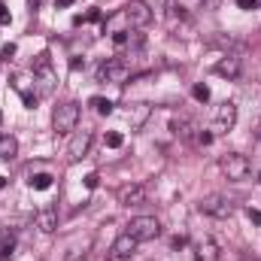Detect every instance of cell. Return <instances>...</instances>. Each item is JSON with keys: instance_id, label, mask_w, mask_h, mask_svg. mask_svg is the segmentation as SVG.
<instances>
[{"instance_id": "d4e9b609", "label": "cell", "mask_w": 261, "mask_h": 261, "mask_svg": "<svg viewBox=\"0 0 261 261\" xmlns=\"http://www.w3.org/2000/svg\"><path fill=\"white\" fill-rule=\"evenodd\" d=\"M237 6H240V9H258L261 0H237Z\"/></svg>"}, {"instance_id": "2e32d148", "label": "cell", "mask_w": 261, "mask_h": 261, "mask_svg": "<svg viewBox=\"0 0 261 261\" xmlns=\"http://www.w3.org/2000/svg\"><path fill=\"white\" fill-rule=\"evenodd\" d=\"M170 128H173L176 137H182V140H192V137H195V122H192V119H173Z\"/></svg>"}, {"instance_id": "7a4b0ae2", "label": "cell", "mask_w": 261, "mask_h": 261, "mask_svg": "<svg viewBox=\"0 0 261 261\" xmlns=\"http://www.w3.org/2000/svg\"><path fill=\"white\" fill-rule=\"evenodd\" d=\"M197 210H200L203 216H213V219H231L237 206H234V200H231L228 195H216V192H213V195L200 197Z\"/></svg>"}, {"instance_id": "d6986e66", "label": "cell", "mask_w": 261, "mask_h": 261, "mask_svg": "<svg viewBox=\"0 0 261 261\" xmlns=\"http://www.w3.org/2000/svg\"><path fill=\"white\" fill-rule=\"evenodd\" d=\"M88 103H91L100 116H110V113H113V100H107V97H91Z\"/></svg>"}, {"instance_id": "3957f363", "label": "cell", "mask_w": 261, "mask_h": 261, "mask_svg": "<svg viewBox=\"0 0 261 261\" xmlns=\"http://www.w3.org/2000/svg\"><path fill=\"white\" fill-rule=\"evenodd\" d=\"M125 234H130L137 243H146V240H155L161 234V222L155 216H134L125 228Z\"/></svg>"}, {"instance_id": "cb8c5ba5", "label": "cell", "mask_w": 261, "mask_h": 261, "mask_svg": "<svg viewBox=\"0 0 261 261\" xmlns=\"http://www.w3.org/2000/svg\"><path fill=\"white\" fill-rule=\"evenodd\" d=\"M197 143H200V146H210V143H213V130H200V134H197Z\"/></svg>"}, {"instance_id": "277c9868", "label": "cell", "mask_w": 261, "mask_h": 261, "mask_svg": "<svg viewBox=\"0 0 261 261\" xmlns=\"http://www.w3.org/2000/svg\"><path fill=\"white\" fill-rule=\"evenodd\" d=\"M79 125V103L76 100H67V103H58L55 107V116H52V128L55 134H73Z\"/></svg>"}, {"instance_id": "484cf974", "label": "cell", "mask_w": 261, "mask_h": 261, "mask_svg": "<svg viewBox=\"0 0 261 261\" xmlns=\"http://www.w3.org/2000/svg\"><path fill=\"white\" fill-rule=\"evenodd\" d=\"M97 179H100L97 173H88V176H85V189H97Z\"/></svg>"}, {"instance_id": "44dd1931", "label": "cell", "mask_w": 261, "mask_h": 261, "mask_svg": "<svg viewBox=\"0 0 261 261\" xmlns=\"http://www.w3.org/2000/svg\"><path fill=\"white\" fill-rule=\"evenodd\" d=\"M122 143H125V137H122L119 130H110V134H107V146H110V149H122Z\"/></svg>"}, {"instance_id": "f1b7e54d", "label": "cell", "mask_w": 261, "mask_h": 261, "mask_svg": "<svg viewBox=\"0 0 261 261\" xmlns=\"http://www.w3.org/2000/svg\"><path fill=\"white\" fill-rule=\"evenodd\" d=\"M6 18H9V15H6V6H3V3H0V24H3V21H6Z\"/></svg>"}, {"instance_id": "83f0119b", "label": "cell", "mask_w": 261, "mask_h": 261, "mask_svg": "<svg viewBox=\"0 0 261 261\" xmlns=\"http://www.w3.org/2000/svg\"><path fill=\"white\" fill-rule=\"evenodd\" d=\"M186 246V237H173V249H182Z\"/></svg>"}, {"instance_id": "8fae6325", "label": "cell", "mask_w": 261, "mask_h": 261, "mask_svg": "<svg viewBox=\"0 0 261 261\" xmlns=\"http://www.w3.org/2000/svg\"><path fill=\"white\" fill-rule=\"evenodd\" d=\"M149 116H152V107H149V103H143V100L125 103V119H128L130 128H143V125L149 122Z\"/></svg>"}, {"instance_id": "5b68a950", "label": "cell", "mask_w": 261, "mask_h": 261, "mask_svg": "<svg viewBox=\"0 0 261 261\" xmlns=\"http://www.w3.org/2000/svg\"><path fill=\"white\" fill-rule=\"evenodd\" d=\"M237 125V103L234 100H225V103H219L216 107V113H213V134H228V130H234Z\"/></svg>"}, {"instance_id": "7402d4cb", "label": "cell", "mask_w": 261, "mask_h": 261, "mask_svg": "<svg viewBox=\"0 0 261 261\" xmlns=\"http://www.w3.org/2000/svg\"><path fill=\"white\" fill-rule=\"evenodd\" d=\"M246 216H249V222H252V225H261V210L249 206V210H246Z\"/></svg>"}, {"instance_id": "4316f807", "label": "cell", "mask_w": 261, "mask_h": 261, "mask_svg": "<svg viewBox=\"0 0 261 261\" xmlns=\"http://www.w3.org/2000/svg\"><path fill=\"white\" fill-rule=\"evenodd\" d=\"M73 3H76V0H55V6H58V9H67V6H73Z\"/></svg>"}, {"instance_id": "f546056e", "label": "cell", "mask_w": 261, "mask_h": 261, "mask_svg": "<svg viewBox=\"0 0 261 261\" xmlns=\"http://www.w3.org/2000/svg\"><path fill=\"white\" fill-rule=\"evenodd\" d=\"M28 3H31V9H34V12H37V9H40V3H43V0H28Z\"/></svg>"}, {"instance_id": "603a6c76", "label": "cell", "mask_w": 261, "mask_h": 261, "mask_svg": "<svg viewBox=\"0 0 261 261\" xmlns=\"http://www.w3.org/2000/svg\"><path fill=\"white\" fill-rule=\"evenodd\" d=\"M85 258H88V243H85L82 249H76V252L70 255V261H85Z\"/></svg>"}, {"instance_id": "6da1fadb", "label": "cell", "mask_w": 261, "mask_h": 261, "mask_svg": "<svg viewBox=\"0 0 261 261\" xmlns=\"http://www.w3.org/2000/svg\"><path fill=\"white\" fill-rule=\"evenodd\" d=\"M219 170L225 173L228 182H243V179H249L252 164H249V158L240 155V152H225V155L219 158Z\"/></svg>"}, {"instance_id": "5bb4252c", "label": "cell", "mask_w": 261, "mask_h": 261, "mask_svg": "<svg viewBox=\"0 0 261 261\" xmlns=\"http://www.w3.org/2000/svg\"><path fill=\"white\" fill-rule=\"evenodd\" d=\"M219 76H225V79H237L240 76V58L237 55H225V58H219V64L213 67Z\"/></svg>"}, {"instance_id": "4fadbf2b", "label": "cell", "mask_w": 261, "mask_h": 261, "mask_svg": "<svg viewBox=\"0 0 261 261\" xmlns=\"http://www.w3.org/2000/svg\"><path fill=\"white\" fill-rule=\"evenodd\" d=\"M222 258V249L213 237H203L195 243V261H219Z\"/></svg>"}, {"instance_id": "ba28073f", "label": "cell", "mask_w": 261, "mask_h": 261, "mask_svg": "<svg viewBox=\"0 0 261 261\" xmlns=\"http://www.w3.org/2000/svg\"><path fill=\"white\" fill-rule=\"evenodd\" d=\"M97 79H100V82L107 79V82L125 85L130 79V67L125 64V61H119V58H116V61H107V64H100V70H97Z\"/></svg>"}, {"instance_id": "7c38bea8", "label": "cell", "mask_w": 261, "mask_h": 261, "mask_svg": "<svg viewBox=\"0 0 261 261\" xmlns=\"http://www.w3.org/2000/svg\"><path fill=\"white\" fill-rule=\"evenodd\" d=\"M37 228L43 234H55L58 231V206H40L37 210Z\"/></svg>"}, {"instance_id": "52a82bcc", "label": "cell", "mask_w": 261, "mask_h": 261, "mask_svg": "<svg viewBox=\"0 0 261 261\" xmlns=\"http://www.w3.org/2000/svg\"><path fill=\"white\" fill-rule=\"evenodd\" d=\"M122 15H125V21H128L130 28H149L152 24V9L143 0H128L125 9H122Z\"/></svg>"}, {"instance_id": "4dcf8cb0", "label": "cell", "mask_w": 261, "mask_h": 261, "mask_svg": "<svg viewBox=\"0 0 261 261\" xmlns=\"http://www.w3.org/2000/svg\"><path fill=\"white\" fill-rule=\"evenodd\" d=\"M258 182H261V173H258Z\"/></svg>"}, {"instance_id": "9a60e30c", "label": "cell", "mask_w": 261, "mask_h": 261, "mask_svg": "<svg viewBox=\"0 0 261 261\" xmlns=\"http://www.w3.org/2000/svg\"><path fill=\"white\" fill-rule=\"evenodd\" d=\"M18 155V140L12 134H0V158L3 161H12Z\"/></svg>"}, {"instance_id": "e0dca14e", "label": "cell", "mask_w": 261, "mask_h": 261, "mask_svg": "<svg viewBox=\"0 0 261 261\" xmlns=\"http://www.w3.org/2000/svg\"><path fill=\"white\" fill-rule=\"evenodd\" d=\"M31 189H37V192L52 189V176H49V173H34V176H31Z\"/></svg>"}, {"instance_id": "1f68e13d", "label": "cell", "mask_w": 261, "mask_h": 261, "mask_svg": "<svg viewBox=\"0 0 261 261\" xmlns=\"http://www.w3.org/2000/svg\"><path fill=\"white\" fill-rule=\"evenodd\" d=\"M0 122H3V116H0Z\"/></svg>"}, {"instance_id": "30bf717a", "label": "cell", "mask_w": 261, "mask_h": 261, "mask_svg": "<svg viewBox=\"0 0 261 261\" xmlns=\"http://www.w3.org/2000/svg\"><path fill=\"white\" fill-rule=\"evenodd\" d=\"M146 197H149V189L143 182H130V186L119 189V203L122 206H140V203H146Z\"/></svg>"}, {"instance_id": "9c48e42d", "label": "cell", "mask_w": 261, "mask_h": 261, "mask_svg": "<svg viewBox=\"0 0 261 261\" xmlns=\"http://www.w3.org/2000/svg\"><path fill=\"white\" fill-rule=\"evenodd\" d=\"M134 252H137V240H134L130 234H119L103 261H130L134 258Z\"/></svg>"}, {"instance_id": "ac0fdd59", "label": "cell", "mask_w": 261, "mask_h": 261, "mask_svg": "<svg viewBox=\"0 0 261 261\" xmlns=\"http://www.w3.org/2000/svg\"><path fill=\"white\" fill-rule=\"evenodd\" d=\"M173 3V9H179V12H195L203 6V0H170Z\"/></svg>"}, {"instance_id": "ffe728a7", "label": "cell", "mask_w": 261, "mask_h": 261, "mask_svg": "<svg viewBox=\"0 0 261 261\" xmlns=\"http://www.w3.org/2000/svg\"><path fill=\"white\" fill-rule=\"evenodd\" d=\"M192 97H195L197 103H206V100H210V88H206L203 82H197L195 88H192Z\"/></svg>"}, {"instance_id": "8992f818", "label": "cell", "mask_w": 261, "mask_h": 261, "mask_svg": "<svg viewBox=\"0 0 261 261\" xmlns=\"http://www.w3.org/2000/svg\"><path fill=\"white\" fill-rule=\"evenodd\" d=\"M91 140H94V134L91 130H73V137H70V143H67V161L70 164H76V161H82L85 155H88V149H91Z\"/></svg>"}]
</instances>
